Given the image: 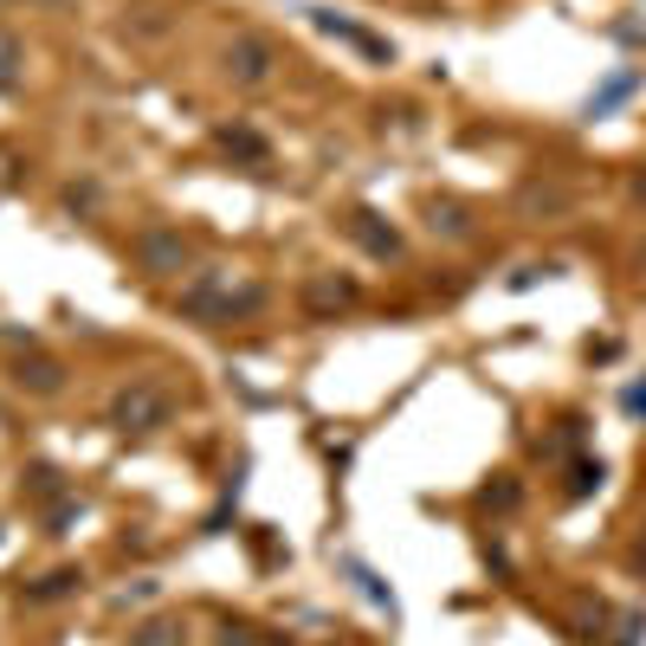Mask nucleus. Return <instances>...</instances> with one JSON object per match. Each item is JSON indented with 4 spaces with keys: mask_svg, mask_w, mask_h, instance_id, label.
<instances>
[{
    "mask_svg": "<svg viewBox=\"0 0 646 646\" xmlns=\"http://www.w3.org/2000/svg\"><path fill=\"white\" fill-rule=\"evenodd\" d=\"M498 504V511H504V504H517V485H511V479H504V485H492V492H485Z\"/></svg>",
    "mask_w": 646,
    "mask_h": 646,
    "instance_id": "nucleus-15",
    "label": "nucleus"
},
{
    "mask_svg": "<svg viewBox=\"0 0 646 646\" xmlns=\"http://www.w3.org/2000/svg\"><path fill=\"white\" fill-rule=\"evenodd\" d=\"M305 298H310V310H330V305H356V285H349V278H310V291H305Z\"/></svg>",
    "mask_w": 646,
    "mask_h": 646,
    "instance_id": "nucleus-6",
    "label": "nucleus"
},
{
    "mask_svg": "<svg viewBox=\"0 0 646 646\" xmlns=\"http://www.w3.org/2000/svg\"><path fill=\"white\" fill-rule=\"evenodd\" d=\"M130 253H136V266L150 271V278H182L188 259H194V246H188L182 227H143L130 239Z\"/></svg>",
    "mask_w": 646,
    "mask_h": 646,
    "instance_id": "nucleus-2",
    "label": "nucleus"
},
{
    "mask_svg": "<svg viewBox=\"0 0 646 646\" xmlns=\"http://www.w3.org/2000/svg\"><path fill=\"white\" fill-rule=\"evenodd\" d=\"M627 414H646V381H634V388H627Z\"/></svg>",
    "mask_w": 646,
    "mask_h": 646,
    "instance_id": "nucleus-16",
    "label": "nucleus"
},
{
    "mask_svg": "<svg viewBox=\"0 0 646 646\" xmlns=\"http://www.w3.org/2000/svg\"><path fill=\"white\" fill-rule=\"evenodd\" d=\"M627 91H634V72L608 78V84H602V91H595V98H588V116H602V111H608V104H621V98H627Z\"/></svg>",
    "mask_w": 646,
    "mask_h": 646,
    "instance_id": "nucleus-11",
    "label": "nucleus"
},
{
    "mask_svg": "<svg viewBox=\"0 0 646 646\" xmlns=\"http://www.w3.org/2000/svg\"><path fill=\"white\" fill-rule=\"evenodd\" d=\"M588 485H602V459H595V465H575V485H570V498H582Z\"/></svg>",
    "mask_w": 646,
    "mask_h": 646,
    "instance_id": "nucleus-13",
    "label": "nucleus"
},
{
    "mask_svg": "<svg viewBox=\"0 0 646 646\" xmlns=\"http://www.w3.org/2000/svg\"><path fill=\"white\" fill-rule=\"evenodd\" d=\"M349 233H356V239H362L376 259H394V253H401V233H394V227H376V214H356V221H349Z\"/></svg>",
    "mask_w": 646,
    "mask_h": 646,
    "instance_id": "nucleus-5",
    "label": "nucleus"
},
{
    "mask_svg": "<svg viewBox=\"0 0 646 646\" xmlns=\"http://www.w3.org/2000/svg\"><path fill=\"white\" fill-rule=\"evenodd\" d=\"M221 646H266V634H259V627H227Z\"/></svg>",
    "mask_w": 646,
    "mask_h": 646,
    "instance_id": "nucleus-14",
    "label": "nucleus"
},
{
    "mask_svg": "<svg viewBox=\"0 0 646 646\" xmlns=\"http://www.w3.org/2000/svg\"><path fill=\"white\" fill-rule=\"evenodd\" d=\"M168 414H175V401H168V388L150 376H136V381H123L111 394V427L116 433H155V427H168Z\"/></svg>",
    "mask_w": 646,
    "mask_h": 646,
    "instance_id": "nucleus-1",
    "label": "nucleus"
},
{
    "mask_svg": "<svg viewBox=\"0 0 646 646\" xmlns=\"http://www.w3.org/2000/svg\"><path fill=\"white\" fill-rule=\"evenodd\" d=\"M427 227L433 233H472V221H465V207H459V201H433V207H427Z\"/></svg>",
    "mask_w": 646,
    "mask_h": 646,
    "instance_id": "nucleus-10",
    "label": "nucleus"
},
{
    "mask_svg": "<svg viewBox=\"0 0 646 646\" xmlns=\"http://www.w3.org/2000/svg\"><path fill=\"white\" fill-rule=\"evenodd\" d=\"M78 582H84L78 570H52L45 582H33V588H27V602H33V608H39V602H65V595L78 588Z\"/></svg>",
    "mask_w": 646,
    "mask_h": 646,
    "instance_id": "nucleus-8",
    "label": "nucleus"
},
{
    "mask_svg": "<svg viewBox=\"0 0 646 646\" xmlns=\"http://www.w3.org/2000/svg\"><path fill=\"white\" fill-rule=\"evenodd\" d=\"M130 646H188V627L162 614V621H150V627H136V634H130Z\"/></svg>",
    "mask_w": 646,
    "mask_h": 646,
    "instance_id": "nucleus-7",
    "label": "nucleus"
},
{
    "mask_svg": "<svg viewBox=\"0 0 646 646\" xmlns=\"http://www.w3.org/2000/svg\"><path fill=\"white\" fill-rule=\"evenodd\" d=\"M13 388H27V394H59V388H65V362H52V356H20V362H13Z\"/></svg>",
    "mask_w": 646,
    "mask_h": 646,
    "instance_id": "nucleus-4",
    "label": "nucleus"
},
{
    "mask_svg": "<svg viewBox=\"0 0 646 646\" xmlns=\"http://www.w3.org/2000/svg\"><path fill=\"white\" fill-rule=\"evenodd\" d=\"M20 65H27V45L0 27V91H20Z\"/></svg>",
    "mask_w": 646,
    "mask_h": 646,
    "instance_id": "nucleus-9",
    "label": "nucleus"
},
{
    "mask_svg": "<svg viewBox=\"0 0 646 646\" xmlns=\"http://www.w3.org/2000/svg\"><path fill=\"white\" fill-rule=\"evenodd\" d=\"M271 72H278V45H271L266 33H233L227 39V78L239 84V91L271 84Z\"/></svg>",
    "mask_w": 646,
    "mask_h": 646,
    "instance_id": "nucleus-3",
    "label": "nucleus"
},
{
    "mask_svg": "<svg viewBox=\"0 0 646 646\" xmlns=\"http://www.w3.org/2000/svg\"><path fill=\"white\" fill-rule=\"evenodd\" d=\"M221 143H227L233 155H246V162H266V143H259L253 130H221Z\"/></svg>",
    "mask_w": 646,
    "mask_h": 646,
    "instance_id": "nucleus-12",
    "label": "nucleus"
}]
</instances>
